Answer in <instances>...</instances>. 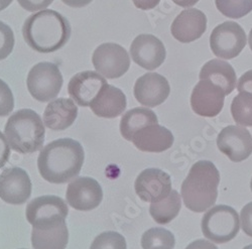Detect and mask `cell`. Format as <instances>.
Returning a JSON list of instances; mask_svg holds the SVG:
<instances>
[{"label":"cell","instance_id":"1","mask_svg":"<svg viewBox=\"0 0 252 249\" xmlns=\"http://www.w3.org/2000/svg\"><path fill=\"white\" fill-rule=\"evenodd\" d=\"M84 158L85 153L80 142L72 138H60L40 151L37 167L47 182L66 184L80 174Z\"/></svg>","mask_w":252,"mask_h":249},{"label":"cell","instance_id":"2","mask_svg":"<svg viewBox=\"0 0 252 249\" xmlns=\"http://www.w3.org/2000/svg\"><path fill=\"white\" fill-rule=\"evenodd\" d=\"M71 31L69 20L51 9L32 14L23 28L24 38L29 47L43 54L62 49L70 39Z\"/></svg>","mask_w":252,"mask_h":249},{"label":"cell","instance_id":"3","mask_svg":"<svg viewBox=\"0 0 252 249\" xmlns=\"http://www.w3.org/2000/svg\"><path fill=\"white\" fill-rule=\"evenodd\" d=\"M220 174L216 165L209 160L193 164L182 184L181 194L189 210L202 213L215 205L218 197Z\"/></svg>","mask_w":252,"mask_h":249},{"label":"cell","instance_id":"4","mask_svg":"<svg viewBox=\"0 0 252 249\" xmlns=\"http://www.w3.org/2000/svg\"><path fill=\"white\" fill-rule=\"evenodd\" d=\"M9 147L19 154H32L43 150L45 123L32 109H22L13 113L4 128Z\"/></svg>","mask_w":252,"mask_h":249},{"label":"cell","instance_id":"5","mask_svg":"<svg viewBox=\"0 0 252 249\" xmlns=\"http://www.w3.org/2000/svg\"><path fill=\"white\" fill-rule=\"evenodd\" d=\"M202 232L206 238L217 244L234 239L240 230L239 215L232 207H212L202 218Z\"/></svg>","mask_w":252,"mask_h":249},{"label":"cell","instance_id":"6","mask_svg":"<svg viewBox=\"0 0 252 249\" xmlns=\"http://www.w3.org/2000/svg\"><path fill=\"white\" fill-rule=\"evenodd\" d=\"M62 73L59 67L49 62H41L34 65L27 79L31 95L39 102H49L55 99L63 87Z\"/></svg>","mask_w":252,"mask_h":249},{"label":"cell","instance_id":"7","mask_svg":"<svg viewBox=\"0 0 252 249\" xmlns=\"http://www.w3.org/2000/svg\"><path fill=\"white\" fill-rule=\"evenodd\" d=\"M69 213L66 202L58 196H41L27 206L26 216L34 228H44L65 222Z\"/></svg>","mask_w":252,"mask_h":249},{"label":"cell","instance_id":"8","mask_svg":"<svg viewBox=\"0 0 252 249\" xmlns=\"http://www.w3.org/2000/svg\"><path fill=\"white\" fill-rule=\"evenodd\" d=\"M247 43L243 29L234 22H225L216 27L210 36V47L219 59L236 58Z\"/></svg>","mask_w":252,"mask_h":249},{"label":"cell","instance_id":"9","mask_svg":"<svg viewBox=\"0 0 252 249\" xmlns=\"http://www.w3.org/2000/svg\"><path fill=\"white\" fill-rule=\"evenodd\" d=\"M92 62L96 72L107 79L122 77L130 67L128 53L113 43L100 45L93 54Z\"/></svg>","mask_w":252,"mask_h":249},{"label":"cell","instance_id":"10","mask_svg":"<svg viewBox=\"0 0 252 249\" xmlns=\"http://www.w3.org/2000/svg\"><path fill=\"white\" fill-rule=\"evenodd\" d=\"M224 90L208 79L201 80L194 87L191 95L193 111L203 117H215L223 109Z\"/></svg>","mask_w":252,"mask_h":249},{"label":"cell","instance_id":"11","mask_svg":"<svg viewBox=\"0 0 252 249\" xmlns=\"http://www.w3.org/2000/svg\"><path fill=\"white\" fill-rule=\"evenodd\" d=\"M66 198L72 208L78 211H91L101 204L103 191L95 179L81 177L69 184Z\"/></svg>","mask_w":252,"mask_h":249},{"label":"cell","instance_id":"12","mask_svg":"<svg viewBox=\"0 0 252 249\" xmlns=\"http://www.w3.org/2000/svg\"><path fill=\"white\" fill-rule=\"evenodd\" d=\"M217 147L230 160L240 162L252 154V136L244 126L230 125L218 134Z\"/></svg>","mask_w":252,"mask_h":249},{"label":"cell","instance_id":"13","mask_svg":"<svg viewBox=\"0 0 252 249\" xmlns=\"http://www.w3.org/2000/svg\"><path fill=\"white\" fill-rule=\"evenodd\" d=\"M137 196L144 202L157 203L172 192V180L169 174L159 169H146L135 180Z\"/></svg>","mask_w":252,"mask_h":249},{"label":"cell","instance_id":"14","mask_svg":"<svg viewBox=\"0 0 252 249\" xmlns=\"http://www.w3.org/2000/svg\"><path fill=\"white\" fill-rule=\"evenodd\" d=\"M32 195V181L20 168H10L0 174V198L11 205L25 204Z\"/></svg>","mask_w":252,"mask_h":249},{"label":"cell","instance_id":"15","mask_svg":"<svg viewBox=\"0 0 252 249\" xmlns=\"http://www.w3.org/2000/svg\"><path fill=\"white\" fill-rule=\"evenodd\" d=\"M130 54L134 63L149 71L159 68L166 56L162 41L153 34L136 36L131 44Z\"/></svg>","mask_w":252,"mask_h":249},{"label":"cell","instance_id":"16","mask_svg":"<svg viewBox=\"0 0 252 249\" xmlns=\"http://www.w3.org/2000/svg\"><path fill=\"white\" fill-rule=\"evenodd\" d=\"M171 87L167 80L158 73H146L134 85V97L141 105L157 107L167 99Z\"/></svg>","mask_w":252,"mask_h":249},{"label":"cell","instance_id":"17","mask_svg":"<svg viewBox=\"0 0 252 249\" xmlns=\"http://www.w3.org/2000/svg\"><path fill=\"white\" fill-rule=\"evenodd\" d=\"M107 81L98 72L85 71L76 74L69 82L68 92L79 106H90L93 99Z\"/></svg>","mask_w":252,"mask_h":249},{"label":"cell","instance_id":"18","mask_svg":"<svg viewBox=\"0 0 252 249\" xmlns=\"http://www.w3.org/2000/svg\"><path fill=\"white\" fill-rule=\"evenodd\" d=\"M207 30V17L199 9L188 8L182 11L174 20L171 28L173 36L187 44L200 38Z\"/></svg>","mask_w":252,"mask_h":249},{"label":"cell","instance_id":"19","mask_svg":"<svg viewBox=\"0 0 252 249\" xmlns=\"http://www.w3.org/2000/svg\"><path fill=\"white\" fill-rule=\"evenodd\" d=\"M174 140L172 131L158 123L139 129L131 141L140 152L162 153L172 148Z\"/></svg>","mask_w":252,"mask_h":249},{"label":"cell","instance_id":"20","mask_svg":"<svg viewBox=\"0 0 252 249\" xmlns=\"http://www.w3.org/2000/svg\"><path fill=\"white\" fill-rule=\"evenodd\" d=\"M126 106L127 100L125 94L108 83L102 87L90 104L93 113L102 118H115L123 113Z\"/></svg>","mask_w":252,"mask_h":249},{"label":"cell","instance_id":"21","mask_svg":"<svg viewBox=\"0 0 252 249\" xmlns=\"http://www.w3.org/2000/svg\"><path fill=\"white\" fill-rule=\"evenodd\" d=\"M78 107L73 99L59 98L51 101L44 113V123L52 130H65L75 122Z\"/></svg>","mask_w":252,"mask_h":249},{"label":"cell","instance_id":"22","mask_svg":"<svg viewBox=\"0 0 252 249\" xmlns=\"http://www.w3.org/2000/svg\"><path fill=\"white\" fill-rule=\"evenodd\" d=\"M69 242V230L65 222L44 227H32V244L34 249H66Z\"/></svg>","mask_w":252,"mask_h":249},{"label":"cell","instance_id":"23","mask_svg":"<svg viewBox=\"0 0 252 249\" xmlns=\"http://www.w3.org/2000/svg\"><path fill=\"white\" fill-rule=\"evenodd\" d=\"M208 79L220 86L226 95L232 93L236 87V73L229 63L220 59L207 62L200 72V80Z\"/></svg>","mask_w":252,"mask_h":249},{"label":"cell","instance_id":"24","mask_svg":"<svg viewBox=\"0 0 252 249\" xmlns=\"http://www.w3.org/2000/svg\"><path fill=\"white\" fill-rule=\"evenodd\" d=\"M158 123V116L153 110L144 107H136L122 116L120 121V132L126 140L131 141L134 133L139 129Z\"/></svg>","mask_w":252,"mask_h":249},{"label":"cell","instance_id":"25","mask_svg":"<svg viewBox=\"0 0 252 249\" xmlns=\"http://www.w3.org/2000/svg\"><path fill=\"white\" fill-rule=\"evenodd\" d=\"M182 207L180 194L172 190L170 195L159 202L152 203L150 213L154 220L161 225L172 222L180 213Z\"/></svg>","mask_w":252,"mask_h":249},{"label":"cell","instance_id":"26","mask_svg":"<svg viewBox=\"0 0 252 249\" xmlns=\"http://www.w3.org/2000/svg\"><path fill=\"white\" fill-rule=\"evenodd\" d=\"M231 114L238 125L252 126V93L240 92L231 104Z\"/></svg>","mask_w":252,"mask_h":249},{"label":"cell","instance_id":"27","mask_svg":"<svg viewBox=\"0 0 252 249\" xmlns=\"http://www.w3.org/2000/svg\"><path fill=\"white\" fill-rule=\"evenodd\" d=\"M175 245V235L160 227L152 228L145 231L141 237V246L143 249H154L156 247H169L174 249Z\"/></svg>","mask_w":252,"mask_h":249},{"label":"cell","instance_id":"28","mask_svg":"<svg viewBox=\"0 0 252 249\" xmlns=\"http://www.w3.org/2000/svg\"><path fill=\"white\" fill-rule=\"evenodd\" d=\"M218 10L227 17L241 18L252 11V0H215Z\"/></svg>","mask_w":252,"mask_h":249},{"label":"cell","instance_id":"29","mask_svg":"<svg viewBox=\"0 0 252 249\" xmlns=\"http://www.w3.org/2000/svg\"><path fill=\"white\" fill-rule=\"evenodd\" d=\"M90 249H127L125 238L118 232L107 231L98 235Z\"/></svg>","mask_w":252,"mask_h":249},{"label":"cell","instance_id":"30","mask_svg":"<svg viewBox=\"0 0 252 249\" xmlns=\"http://www.w3.org/2000/svg\"><path fill=\"white\" fill-rule=\"evenodd\" d=\"M14 48V34L12 30L0 22V61L6 59Z\"/></svg>","mask_w":252,"mask_h":249},{"label":"cell","instance_id":"31","mask_svg":"<svg viewBox=\"0 0 252 249\" xmlns=\"http://www.w3.org/2000/svg\"><path fill=\"white\" fill-rule=\"evenodd\" d=\"M14 108L13 94L4 81L0 79V117L8 116Z\"/></svg>","mask_w":252,"mask_h":249},{"label":"cell","instance_id":"32","mask_svg":"<svg viewBox=\"0 0 252 249\" xmlns=\"http://www.w3.org/2000/svg\"><path fill=\"white\" fill-rule=\"evenodd\" d=\"M241 228L243 232L252 237V202L246 204L240 213Z\"/></svg>","mask_w":252,"mask_h":249},{"label":"cell","instance_id":"33","mask_svg":"<svg viewBox=\"0 0 252 249\" xmlns=\"http://www.w3.org/2000/svg\"><path fill=\"white\" fill-rule=\"evenodd\" d=\"M19 5L28 11L34 12L50 6L54 0H17Z\"/></svg>","mask_w":252,"mask_h":249},{"label":"cell","instance_id":"34","mask_svg":"<svg viewBox=\"0 0 252 249\" xmlns=\"http://www.w3.org/2000/svg\"><path fill=\"white\" fill-rule=\"evenodd\" d=\"M10 156V147L4 134L0 131V169L4 167Z\"/></svg>","mask_w":252,"mask_h":249},{"label":"cell","instance_id":"35","mask_svg":"<svg viewBox=\"0 0 252 249\" xmlns=\"http://www.w3.org/2000/svg\"><path fill=\"white\" fill-rule=\"evenodd\" d=\"M237 90L240 92L252 93V70L244 73L238 81Z\"/></svg>","mask_w":252,"mask_h":249},{"label":"cell","instance_id":"36","mask_svg":"<svg viewBox=\"0 0 252 249\" xmlns=\"http://www.w3.org/2000/svg\"><path fill=\"white\" fill-rule=\"evenodd\" d=\"M134 5L141 10H151L156 8L160 2V0H132Z\"/></svg>","mask_w":252,"mask_h":249},{"label":"cell","instance_id":"37","mask_svg":"<svg viewBox=\"0 0 252 249\" xmlns=\"http://www.w3.org/2000/svg\"><path fill=\"white\" fill-rule=\"evenodd\" d=\"M186 249H218L212 242H209L204 239H199L189 244Z\"/></svg>","mask_w":252,"mask_h":249},{"label":"cell","instance_id":"38","mask_svg":"<svg viewBox=\"0 0 252 249\" xmlns=\"http://www.w3.org/2000/svg\"><path fill=\"white\" fill-rule=\"evenodd\" d=\"M66 5L74 8H81L90 4L93 0H62Z\"/></svg>","mask_w":252,"mask_h":249},{"label":"cell","instance_id":"39","mask_svg":"<svg viewBox=\"0 0 252 249\" xmlns=\"http://www.w3.org/2000/svg\"><path fill=\"white\" fill-rule=\"evenodd\" d=\"M173 1L181 7L188 8V7H191V6H194L195 4H197L199 2V0H173Z\"/></svg>","mask_w":252,"mask_h":249},{"label":"cell","instance_id":"40","mask_svg":"<svg viewBox=\"0 0 252 249\" xmlns=\"http://www.w3.org/2000/svg\"><path fill=\"white\" fill-rule=\"evenodd\" d=\"M12 1L13 0H0V11L7 8L12 3Z\"/></svg>","mask_w":252,"mask_h":249},{"label":"cell","instance_id":"41","mask_svg":"<svg viewBox=\"0 0 252 249\" xmlns=\"http://www.w3.org/2000/svg\"><path fill=\"white\" fill-rule=\"evenodd\" d=\"M248 43H249V46H250V49L252 51V30L250 31L249 32V36H248Z\"/></svg>","mask_w":252,"mask_h":249},{"label":"cell","instance_id":"42","mask_svg":"<svg viewBox=\"0 0 252 249\" xmlns=\"http://www.w3.org/2000/svg\"><path fill=\"white\" fill-rule=\"evenodd\" d=\"M154 249H172V248H169V247H156Z\"/></svg>","mask_w":252,"mask_h":249},{"label":"cell","instance_id":"43","mask_svg":"<svg viewBox=\"0 0 252 249\" xmlns=\"http://www.w3.org/2000/svg\"><path fill=\"white\" fill-rule=\"evenodd\" d=\"M243 249H252V244H250V245H247V246H245Z\"/></svg>","mask_w":252,"mask_h":249},{"label":"cell","instance_id":"44","mask_svg":"<svg viewBox=\"0 0 252 249\" xmlns=\"http://www.w3.org/2000/svg\"><path fill=\"white\" fill-rule=\"evenodd\" d=\"M250 188H251V192H252V179H251V182H250Z\"/></svg>","mask_w":252,"mask_h":249}]
</instances>
